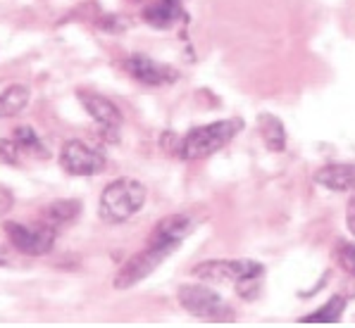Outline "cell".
Returning a JSON list of instances; mask_svg holds the SVG:
<instances>
[{"instance_id": "obj_9", "label": "cell", "mask_w": 355, "mask_h": 328, "mask_svg": "<svg viewBox=\"0 0 355 328\" xmlns=\"http://www.w3.org/2000/svg\"><path fill=\"white\" fill-rule=\"evenodd\" d=\"M198 226L196 219L191 215H172L165 217L155 228H153L148 245H157V248H169L177 250L182 245V240L189 236L193 228Z\"/></svg>"}, {"instance_id": "obj_6", "label": "cell", "mask_w": 355, "mask_h": 328, "mask_svg": "<svg viewBox=\"0 0 355 328\" xmlns=\"http://www.w3.org/2000/svg\"><path fill=\"white\" fill-rule=\"evenodd\" d=\"M60 164L72 176H96L105 169V155L84 140H67L60 150Z\"/></svg>"}, {"instance_id": "obj_13", "label": "cell", "mask_w": 355, "mask_h": 328, "mask_svg": "<svg viewBox=\"0 0 355 328\" xmlns=\"http://www.w3.org/2000/svg\"><path fill=\"white\" fill-rule=\"evenodd\" d=\"M258 129L260 136L265 140V145L270 147L272 152H284L286 147V131H284V124L279 122V117L275 114H260L258 117Z\"/></svg>"}, {"instance_id": "obj_22", "label": "cell", "mask_w": 355, "mask_h": 328, "mask_svg": "<svg viewBox=\"0 0 355 328\" xmlns=\"http://www.w3.org/2000/svg\"><path fill=\"white\" fill-rule=\"evenodd\" d=\"M346 226L348 231L355 236V195L351 198V202H348V210H346Z\"/></svg>"}, {"instance_id": "obj_14", "label": "cell", "mask_w": 355, "mask_h": 328, "mask_svg": "<svg viewBox=\"0 0 355 328\" xmlns=\"http://www.w3.org/2000/svg\"><path fill=\"white\" fill-rule=\"evenodd\" d=\"M29 89L24 84H12L0 93V119L17 117V114L29 105Z\"/></svg>"}, {"instance_id": "obj_2", "label": "cell", "mask_w": 355, "mask_h": 328, "mask_svg": "<svg viewBox=\"0 0 355 328\" xmlns=\"http://www.w3.org/2000/svg\"><path fill=\"white\" fill-rule=\"evenodd\" d=\"M241 129H243L241 119H222V122L191 129L182 138L179 157H182V160H189V162L205 160V157L215 155L217 150H222V147H225Z\"/></svg>"}, {"instance_id": "obj_11", "label": "cell", "mask_w": 355, "mask_h": 328, "mask_svg": "<svg viewBox=\"0 0 355 328\" xmlns=\"http://www.w3.org/2000/svg\"><path fill=\"white\" fill-rule=\"evenodd\" d=\"M144 19L155 29H172L179 19H184L182 0H155L144 10Z\"/></svg>"}, {"instance_id": "obj_5", "label": "cell", "mask_w": 355, "mask_h": 328, "mask_svg": "<svg viewBox=\"0 0 355 328\" xmlns=\"http://www.w3.org/2000/svg\"><path fill=\"white\" fill-rule=\"evenodd\" d=\"M172 253H174V250H169V248L148 245L144 253L134 255L129 262H124V266L117 271V276H114L112 286L117 288V291H127V288H134L136 283H141L144 278H148L150 273L155 271L157 266H160Z\"/></svg>"}, {"instance_id": "obj_21", "label": "cell", "mask_w": 355, "mask_h": 328, "mask_svg": "<svg viewBox=\"0 0 355 328\" xmlns=\"http://www.w3.org/2000/svg\"><path fill=\"white\" fill-rule=\"evenodd\" d=\"M12 205H15V195H12V190H10L8 185L0 183V217L8 215V212L12 210Z\"/></svg>"}, {"instance_id": "obj_19", "label": "cell", "mask_w": 355, "mask_h": 328, "mask_svg": "<svg viewBox=\"0 0 355 328\" xmlns=\"http://www.w3.org/2000/svg\"><path fill=\"white\" fill-rule=\"evenodd\" d=\"M21 147L15 138H3L0 140V162L3 164H19Z\"/></svg>"}, {"instance_id": "obj_10", "label": "cell", "mask_w": 355, "mask_h": 328, "mask_svg": "<svg viewBox=\"0 0 355 328\" xmlns=\"http://www.w3.org/2000/svg\"><path fill=\"white\" fill-rule=\"evenodd\" d=\"M79 102L84 105L86 114L94 119L96 124H101L105 131H117L122 127V112L114 105L110 98L101 95V93H91V91H79L76 93Z\"/></svg>"}, {"instance_id": "obj_4", "label": "cell", "mask_w": 355, "mask_h": 328, "mask_svg": "<svg viewBox=\"0 0 355 328\" xmlns=\"http://www.w3.org/2000/svg\"><path fill=\"white\" fill-rule=\"evenodd\" d=\"M5 233L8 240L12 243L15 250L29 257H43L53 250L55 245V226L51 221H38V224H19L8 221L5 224Z\"/></svg>"}, {"instance_id": "obj_15", "label": "cell", "mask_w": 355, "mask_h": 328, "mask_svg": "<svg viewBox=\"0 0 355 328\" xmlns=\"http://www.w3.org/2000/svg\"><path fill=\"white\" fill-rule=\"evenodd\" d=\"M343 309H346V298L334 295L329 302H324L320 309H315L313 314L303 316V319H300V324H336V321L341 319Z\"/></svg>"}, {"instance_id": "obj_16", "label": "cell", "mask_w": 355, "mask_h": 328, "mask_svg": "<svg viewBox=\"0 0 355 328\" xmlns=\"http://www.w3.org/2000/svg\"><path fill=\"white\" fill-rule=\"evenodd\" d=\"M79 212H81L79 200H55L48 205L46 221H51L53 226H58V224H69L79 217Z\"/></svg>"}, {"instance_id": "obj_7", "label": "cell", "mask_w": 355, "mask_h": 328, "mask_svg": "<svg viewBox=\"0 0 355 328\" xmlns=\"http://www.w3.org/2000/svg\"><path fill=\"white\" fill-rule=\"evenodd\" d=\"M191 273L200 281H241L245 276H262V264L253 259H207Z\"/></svg>"}, {"instance_id": "obj_17", "label": "cell", "mask_w": 355, "mask_h": 328, "mask_svg": "<svg viewBox=\"0 0 355 328\" xmlns=\"http://www.w3.org/2000/svg\"><path fill=\"white\" fill-rule=\"evenodd\" d=\"M12 138L17 140L21 150H29V152H34V155L48 157V150H46V145H43V140L38 138V134H36L34 129L29 127V124H21V127H17V129H15Z\"/></svg>"}, {"instance_id": "obj_20", "label": "cell", "mask_w": 355, "mask_h": 328, "mask_svg": "<svg viewBox=\"0 0 355 328\" xmlns=\"http://www.w3.org/2000/svg\"><path fill=\"white\" fill-rule=\"evenodd\" d=\"M236 291L243 300H253L260 293V276H245L236 281Z\"/></svg>"}, {"instance_id": "obj_3", "label": "cell", "mask_w": 355, "mask_h": 328, "mask_svg": "<svg viewBox=\"0 0 355 328\" xmlns=\"http://www.w3.org/2000/svg\"><path fill=\"white\" fill-rule=\"evenodd\" d=\"M179 304L189 311L191 316H198L205 321H232L234 309L217 295L212 288L198 286V283H189V286L179 288Z\"/></svg>"}, {"instance_id": "obj_8", "label": "cell", "mask_w": 355, "mask_h": 328, "mask_svg": "<svg viewBox=\"0 0 355 328\" xmlns=\"http://www.w3.org/2000/svg\"><path fill=\"white\" fill-rule=\"evenodd\" d=\"M124 69L129 72L131 79H136L144 86H165L177 81V72L172 67L155 62V60L146 57V55H131V57H127L124 60Z\"/></svg>"}, {"instance_id": "obj_1", "label": "cell", "mask_w": 355, "mask_h": 328, "mask_svg": "<svg viewBox=\"0 0 355 328\" xmlns=\"http://www.w3.org/2000/svg\"><path fill=\"white\" fill-rule=\"evenodd\" d=\"M146 202V185L134 179H117V181L107 183L101 193V207L98 215L105 224H124L136 212H141Z\"/></svg>"}, {"instance_id": "obj_12", "label": "cell", "mask_w": 355, "mask_h": 328, "mask_svg": "<svg viewBox=\"0 0 355 328\" xmlns=\"http://www.w3.org/2000/svg\"><path fill=\"white\" fill-rule=\"evenodd\" d=\"M315 181L329 190L343 193V190H351L355 185V167L353 164H329V167H322L315 174Z\"/></svg>"}, {"instance_id": "obj_18", "label": "cell", "mask_w": 355, "mask_h": 328, "mask_svg": "<svg viewBox=\"0 0 355 328\" xmlns=\"http://www.w3.org/2000/svg\"><path fill=\"white\" fill-rule=\"evenodd\" d=\"M336 262L343 271H348L351 276H355V245L353 243H338L336 245Z\"/></svg>"}]
</instances>
